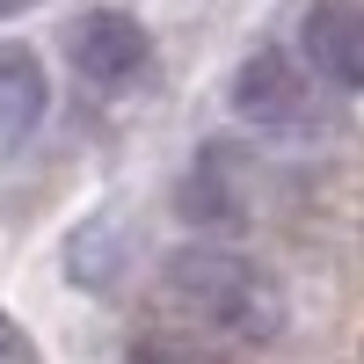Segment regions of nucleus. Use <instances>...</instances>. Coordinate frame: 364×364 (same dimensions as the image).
I'll list each match as a JSON object with an SVG mask.
<instances>
[{
  "label": "nucleus",
  "instance_id": "obj_1",
  "mask_svg": "<svg viewBox=\"0 0 364 364\" xmlns=\"http://www.w3.org/2000/svg\"><path fill=\"white\" fill-rule=\"evenodd\" d=\"M161 291L182 321L211 328L226 343H269L284 328V291L262 277V269L226 248V240H190L161 262Z\"/></svg>",
  "mask_w": 364,
  "mask_h": 364
},
{
  "label": "nucleus",
  "instance_id": "obj_2",
  "mask_svg": "<svg viewBox=\"0 0 364 364\" xmlns=\"http://www.w3.org/2000/svg\"><path fill=\"white\" fill-rule=\"evenodd\" d=\"M66 58L87 87H102V95H124L154 73V37H146V22L124 15V8H87L73 15L66 29Z\"/></svg>",
  "mask_w": 364,
  "mask_h": 364
},
{
  "label": "nucleus",
  "instance_id": "obj_3",
  "mask_svg": "<svg viewBox=\"0 0 364 364\" xmlns=\"http://www.w3.org/2000/svg\"><path fill=\"white\" fill-rule=\"evenodd\" d=\"M226 102L240 124H262V132H277V124H306V109H314V80L306 66H299L291 51H248L233 66V87H226Z\"/></svg>",
  "mask_w": 364,
  "mask_h": 364
},
{
  "label": "nucleus",
  "instance_id": "obj_4",
  "mask_svg": "<svg viewBox=\"0 0 364 364\" xmlns=\"http://www.w3.org/2000/svg\"><path fill=\"white\" fill-rule=\"evenodd\" d=\"M299 66L343 95H364V0H314L299 22Z\"/></svg>",
  "mask_w": 364,
  "mask_h": 364
},
{
  "label": "nucleus",
  "instance_id": "obj_5",
  "mask_svg": "<svg viewBox=\"0 0 364 364\" xmlns=\"http://www.w3.org/2000/svg\"><path fill=\"white\" fill-rule=\"evenodd\" d=\"M44 109H51L44 58L29 44H0V154H15V146L44 124Z\"/></svg>",
  "mask_w": 364,
  "mask_h": 364
},
{
  "label": "nucleus",
  "instance_id": "obj_6",
  "mask_svg": "<svg viewBox=\"0 0 364 364\" xmlns=\"http://www.w3.org/2000/svg\"><path fill=\"white\" fill-rule=\"evenodd\" d=\"M124 226L117 219H87L73 240H66V277L80 284V291H109L117 277H124Z\"/></svg>",
  "mask_w": 364,
  "mask_h": 364
},
{
  "label": "nucleus",
  "instance_id": "obj_7",
  "mask_svg": "<svg viewBox=\"0 0 364 364\" xmlns=\"http://www.w3.org/2000/svg\"><path fill=\"white\" fill-rule=\"evenodd\" d=\"M175 211H182L190 226H240V197H233V182L219 175V154H211L204 168H190V175H182Z\"/></svg>",
  "mask_w": 364,
  "mask_h": 364
},
{
  "label": "nucleus",
  "instance_id": "obj_8",
  "mask_svg": "<svg viewBox=\"0 0 364 364\" xmlns=\"http://www.w3.org/2000/svg\"><path fill=\"white\" fill-rule=\"evenodd\" d=\"M0 364H37V343L22 336L15 314H0Z\"/></svg>",
  "mask_w": 364,
  "mask_h": 364
},
{
  "label": "nucleus",
  "instance_id": "obj_9",
  "mask_svg": "<svg viewBox=\"0 0 364 364\" xmlns=\"http://www.w3.org/2000/svg\"><path fill=\"white\" fill-rule=\"evenodd\" d=\"M22 8H37V0H0V15H22Z\"/></svg>",
  "mask_w": 364,
  "mask_h": 364
},
{
  "label": "nucleus",
  "instance_id": "obj_10",
  "mask_svg": "<svg viewBox=\"0 0 364 364\" xmlns=\"http://www.w3.org/2000/svg\"><path fill=\"white\" fill-rule=\"evenodd\" d=\"M132 364H175V357H154V350H139V357H132Z\"/></svg>",
  "mask_w": 364,
  "mask_h": 364
}]
</instances>
